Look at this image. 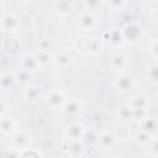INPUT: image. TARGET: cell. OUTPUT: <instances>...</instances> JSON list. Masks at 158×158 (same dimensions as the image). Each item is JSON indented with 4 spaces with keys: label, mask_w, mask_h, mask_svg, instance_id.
<instances>
[{
    "label": "cell",
    "mask_w": 158,
    "mask_h": 158,
    "mask_svg": "<svg viewBox=\"0 0 158 158\" xmlns=\"http://www.w3.org/2000/svg\"><path fill=\"white\" fill-rule=\"evenodd\" d=\"M46 105L49 110L52 111H62L63 106L67 101V98L64 95V93L60 89H52L47 93L46 95Z\"/></svg>",
    "instance_id": "3957f363"
},
{
    "label": "cell",
    "mask_w": 158,
    "mask_h": 158,
    "mask_svg": "<svg viewBox=\"0 0 158 158\" xmlns=\"http://www.w3.org/2000/svg\"><path fill=\"white\" fill-rule=\"evenodd\" d=\"M75 47L81 53H89L93 49V40L86 35L79 36L75 41Z\"/></svg>",
    "instance_id": "d6986e66"
},
{
    "label": "cell",
    "mask_w": 158,
    "mask_h": 158,
    "mask_svg": "<svg viewBox=\"0 0 158 158\" xmlns=\"http://www.w3.org/2000/svg\"><path fill=\"white\" fill-rule=\"evenodd\" d=\"M32 142V135L30 131L25 128H19L12 136H11V144L15 151H22L31 147Z\"/></svg>",
    "instance_id": "5b68a950"
},
{
    "label": "cell",
    "mask_w": 158,
    "mask_h": 158,
    "mask_svg": "<svg viewBox=\"0 0 158 158\" xmlns=\"http://www.w3.org/2000/svg\"><path fill=\"white\" fill-rule=\"evenodd\" d=\"M139 123V127H141V131L156 137L157 135V130H158V121H157V117L154 115H151V114H147L143 118H141L138 121Z\"/></svg>",
    "instance_id": "7c38bea8"
},
{
    "label": "cell",
    "mask_w": 158,
    "mask_h": 158,
    "mask_svg": "<svg viewBox=\"0 0 158 158\" xmlns=\"http://www.w3.org/2000/svg\"><path fill=\"white\" fill-rule=\"evenodd\" d=\"M86 127L81 121H73L64 128V137L67 141H83Z\"/></svg>",
    "instance_id": "8992f818"
},
{
    "label": "cell",
    "mask_w": 158,
    "mask_h": 158,
    "mask_svg": "<svg viewBox=\"0 0 158 158\" xmlns=\"http://www.w3.org/2000/svg\"><path fill=\"white\" fill-rule=\"evenodd\" d=\"M51 48V42L47 41V40H42L40 43H38V49H42V51H49Z\"/></svg>",
    "instance_id": "1f68e13d"
},
{
    "label": "cell",
    "mask_w": 158,
    "mask_h": 158,
    "mask_svg": "<svg viewBox=\"0 0 158 158\" xmlns=\"http://www.w3.org/2000/svg\"><path fill=\"white\" fill-rule=\"evenodd\" d=\"M15 77H16V83L17 84H22V85H27V84H30V80H28V78H30V74H27L26 72H23V70H19L17 73H15Z\"/></svg>",
    "instance_id": "4316f807"
},
{
    "label": "cell",
    "mask_w": 158,
    "mask_h": 158,
    "mask_svg": "<svg viewBox=\"0 0 158 158\" xmlns=\"http://www.w3.org/2000/svg\"><path fill=\"white\" fill-rule=\"evenodd\" d=\"M84 109V105L83 102L77 99V98H70V99H67L64 106H63V112L67 115V116H70V117H75L78 115L81 114Z\"/></svg>",
    "instance_id": "4fadbf2b"
},
{
    "label": "cell",
    "mask_w": 158,
    "mask_h": 158,
    "mask_svg": "<svg viewBox=\"0 0 158 158\" xmlns=\"http://www.w3.org/2000/svg\"><path fill=\"white\" fill-rule=\"evenodd\" d=\"M147 149H148V153L151 154V157L157 158V156H158V143H157V138H156V137H154V138L152 139V142L148 144Z\"/></svg>",
    "instance_id": "f1b7e54d"
},
{
    "label": "cell",
    "mask_w": 158,
    "mask_h": 158,
    "mask_svg": "<svg viewBox=\"0 0 158 158\" xmlns=\"http://www.w3.org/2000/svg\"><path fill=\"white\" fill-rule=\"evenodd\" d=\"M109 42L112 47H118L121 46L125 40H123V36H122V30L121 28H112L110 32H109Z\"/></svg>",
    "instance_id": "ffe728a7"
},
{
    "label": "cell",
    "mask_w": 158,
    "mask_h": 158,
    "mask_svg": "<svg viewBox=\"0 0 158 158\" xmlns=\"http://www.w3.org/2000/svg\"><path fill=\"white\" fill-rule=\"evenodd\" d=\"M17 158H42V154L33 148H26L22 151H19L17 153Z\"/></svg>",
    "instance_id": "603a6c76"
},
{
    "label": "cell",
    "mask_w": 158,
    "mask_h": 158,
    "mask_svg": "<svg viewBox=\"0 0 158 158\" xmlns=\"http://www.w3.org/2000/svg\"><path fill=\"white\" fill-rule=\"evenodd\" d=\"M117 143V136L115 135L114 131L105 128L101 130L100 132H98L96 136V146L104 151H109L112 149Z\"/></svg>",
    "instance_id": "52a82bcc"
},
{
    "label": "cell",
    "mask_w": 158,
    "mask_h": 158,
    "mask_svg": "<svg viewBox=\"0 0 158 158\" xmlns=\"http://www.w3.org/2000/svg\"><path fill=\"white\" fill-rule=\"evenodd\" d=\"M7 109H9V104H7L6 99L0 95V117H2V116L6 115Z\"/></svg>",
    "instance_id": "4dcf8cb0"
},
{
    "label": "cell",
    "mask_w": 158,
    "mask_h": 158,
    "mask_svg": "<svg viewBox=\"0 0 158 158\" xmlns=\"http://www.w3.org/2000/svg\"><path fill=\"white\" fill-rule=\"evenodd\" d=\"M75 26L81 32H91L98 26V16L94 11L83 10L75 17Z\"/></svg>",
    "instance_id": "6da1fadb"
},
{
    "label": "cell",
    "mask_w": 158,
    "mask_h": 158,
    "mask_svg": "<svg viewBox=\"0 0 158 158\" xmlns=\"http://www.w3.org/2000/svg\"><path fill=\"white\" fill-rule=\"evenodd\" d=\"M72 62H73L72 54L65 51L58 52L52 57V63H54V65L58 68H67L72 64Z\"/></svg>",
    "instance_id": "ac0fdd59"
},
{
    "label": "cell",
    "mask_w": 158,
    "mask_h": 158,
    "mask_svg": "<svg viewBox=\"0 0 158 158\" xmlns=\"http://www.w3.org/2000/svg\"><path fill=\"white\" fill-rule=\"evenodd\" d=\"M147 74H148V79H149L152 83H157V78H158V67H157V63H156V62H153L151 65H148Z\"/></svg>",
    "instance_id": "484cf974"
},
{
    "label": "cell",
    "mask_w": 158,
    "mask_h": 158,
    "mask_svg": "<svg viewBox=\"0 0 158 158\" xmlns=\"http://www.w3.org/2000/svg\"><path fill=\"white\" fill-rule=\"evenodd\" d=\"M130 65V57L121 52V51H116L111 54L110 58V67L112 70H115L117 74L118 73H125L126 69Z\"/></svg>",
    "instance_id": "ba28073f"
},
{
    "label": "cell",
    "mask_w": 158,
    "mask_h": 158,
    "mask_svg": "<svg viewBox=\"0 0 158 158\" xmlns=\"http://www.w3.org/2000/svg\"><path fill=\"white\" fill-rule=\"evenodd\" d=\"M16 84V77L14 72L4 70L0 73V91H11Z\"/></svg>",
    "instance_id": "9a60e30c"
},
{
    "label": "cell",
    "mask_w": 158,
    "mask_h": 158,
    "mask_svg": "<svg viewBox=\"0 0 158 158\" xmlns=\"http://www.w3.org/2000/svg\"><path fill=\"white\" fill-rule=\"evenodd\" d=\"M154 137L153 136H151V135H148V133H146V132H143V131H138V132H136V135H135V141H136V143L139 146V147H143V148H147L148 147V144L152 142V139H153Z\"/></svg>",
    "instance_id": "7402d4cb"
},
{
    "label": "cell",
    "mask_w": 158,
    "mask_h": 158,
    "mask_svg": "<svg viewBox=\"0 0 158 158\" xmlns=\"http://www.w3.org/2000/svg\"><path fill=\"white\" fill-rule=\"evenodd\" d=\"M43 96V89L40 84L30 83L23 88V98L32 104L38 102Z\"/></svg>",
    "instance_id": "30bf717a"
},
{
    "label": "cell",
    "mask_w": 158,
    "mask_h": 158,
    "mask_svg": "<svg viewBox=\"0 0 158 158\" xmlns=\"http://www.w3.org/2000/svg\"><path fill=\"white\" fill-rule=\"evenodd\" d=\"M128 106L132 109V110H143V111H147L149 110L151 107V100H149V96L143 94V93H137L135 94L130 101L127 102Z\"/></svg>",
    "instance_id": "8fae6325"
},
{
    "label": "cell",
    "mask_w": 158,
    "mask_h": 158,
    "mask_svg": "<svg viewBox=\"0 0 158 158\" xmlns=\"http://www.w3.org/2000/svg\"><path fill=\"white\" fill-rule=\"evenodd\" d=\"M121 30H122V36H123L125 41H128V42L133 43V42H136L141 38L142 31L136 23H128Z\"/></svg>",
    "instance_id": "2e32d148"
},
{
    "label": "cell",
    "mask_w": 158,
    "mask_h": 158,
    "mask_svg": "<svg viewBox=\"0 0 158 158\" xmlns=\"http://www.w3.org/2000/svg\"><path fill=\"white\" fill-rule=\"evenodd\" d=\"M86 149L83 141H67V153L72 158H80Z\"/></svg>",
    "instance_id": "e0dca14e"
},
{
    "label": "cell",
    "mask_w": 158,
    "mask_h": 158,
    "mask_svg": "<svg viewBox=\"0 0 158 158\" xmlns=\"http://www.w3.org/2000/svg\"><path fill=\"white\" fill-rule=\"evenodd\" d=\"M19 67H20V70H23L30 75L37 73L41 69L33 52H28V53L22 54L20 60H19Z\"/></svg>",
    "instance_id": "9c48e42d"
},
{
    "label": "cell",
    "mask_w": 158,
    "mask_h": 158,
    "mask_svg": "<svg viewBox=\"0 0 158 158\" xmlns=\"http://www.w3.org/2000/svg\"><path fill=\"white\" fill-rule=\"evenodd\" d=\"M107 6L111 10H121L123 6H126V2L125 1H121V0H114V1H109L107 2Z\"/></svg>",
    "instance_id": "f546056e"
},
{
    "label": "cell",
    "mask_w": 158,
    "mask_h": 158,
    "mask_svg": "<svg viewBox=\"0 0 158 158\" xmlns=\"http://www.w3.org/2000/svg\"><path fill=\"white\" fill-rule=\"evenodd\" d=\"M0 28L5 32H16L21 28V19L12 11H5L0 16Z\"/></svg>",
    "instance_id": "277c9868"
},
{
    "label": "cell",
    "mask_w": 158,
    "mask_h": 158,
    "mask_svg": "<svg viewBox=\"0 0 158 158\" xmlns=\"http://www.w3.org/2000/svg\"><path fill=\"white\" fill-rule=\"evenodd\" d=\"M54 7L60 14H68L72 10V4L69 1H57L54 2Z\"/></svg>",
    "instance_id": "d4e9b609"
},
{
    "label": "cell",
    "mask_w": 158,
    "mask_h": 158,
    "mask_svg": "<svg viewBox=\"0 0 158 158\" xmlns=\"http://www.w3.org/2000/svg\"><path fill=\"white\" fill-rule=\"evenodd\" d=\"M118 117L123 121L132 120V109L128 106V104H125L118 109Z\"/></svg>",
    "instance_id": "cb8c5ba5"
},
{
    "label": "cell",
    "mask_w": 158,
    "mask_h": 158,
    "mask_svg": "<svg viewBox=\"0 0 158 158\" xmlns=\"http://www.w3.org/2000/svg\"><path fill=\"white\" fill-rule=\"evenodd\" d=\"M100 158H107V157H100Z\"/></svg>",
    "instance_id": "836d02e7"
},
{
    "label": "cell",
    "mask_w": 158,
    "mask_h": 158,
    "mask_svg": "<svg viewBox=\"0 0 158 158\" xmlns=\"http://www.w3.org/2000/svg\"><path fill=\"white\" fill-rule=\"evenodd\" d=\"M19 130L17 122L12 116H2L0 117V133L2 136H12Z\"/></svg>",
    "instance_id": "5bb4252c"
},
{
    "label": "cell",
    "mask_w": 158,
    "mask_h": 158,
    "mask_svg": "<svg viewBox=\"0 0 158 158\" xmlns=\"http://www.w3.org/2000/svg\"><path fill=\"white\" fill-rule=\"evenodd\" d=\"M114 88L116 89L117 93L120 94H128L136 88V80L135 78L128 74V73H118L116 74L114 81H112Z\"/></svg>",
    "instance_id": "7a4b0ae2"
},
{
    "label": "cell",
    "mask_w": 158,
    "mask_h": 158,
    "mask_svg": "<svg viewBox=\"0 0 158 158\" xmlns=\"http://www.w3.org/2000/svg\"><path fill=\"white\" fill-rule=\"evenodd\" d=\"M36 59H37V63L40 64V67H44L47 64H49L52 62V54L49 53V51H42V49H37L33 52Z\"/></svg>",
    "instance_id": "44dd1931"
},
{
    "label": "cell",
    "mask_w": 158,
    "mask_h": 158,
    "mask_svg": "<svg viewBox=\"0 0 158 158\" xmlns=\"http://www.w3.org/2000/svg\"><path fill=\"white\" fill-rule=\"evenodd\" d=\"M148 53H149V56L156 62V59L158 57V42H157V38H153L149 42V44H148Z\"/></svg>",
    "instance_id": "83f0119b"
},
{
    "label": "cell",
    "mask_w": 158,
    "mask_h": 158,
    "mask_svg": "<svg viewBox=\"0 0 158 158\" xmlns=\"http://www.w3.org/2000/svg\"><path fill=\"white\" fill-rule=\"evenodd\" d=\"M5 12V2L4 1H0V16Z\"/></svg>",
    "instance_id": "d6a6232c"
}]
</instances>
